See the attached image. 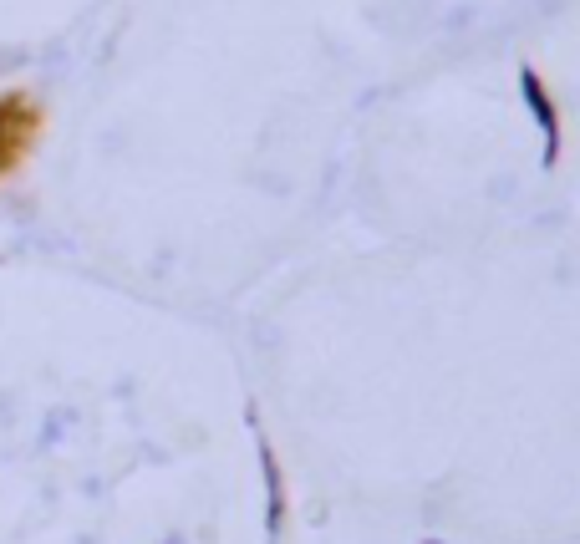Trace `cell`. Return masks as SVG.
<instances>
[{
	"mask_svg": "<svg viewBox=\"0 0 580 544\" xmlns=\"http://www.w3.org/2000/svg\"><path fill=\"white\" fill-rule=\"evenodd\" d=\"M41 128H46V112L26 87L0 92V189L31 169V158L41 148Z\"/></svg>",
	"mask_w": 580,
	"mask_h": 544,
	"instance_id": "cell-1",
	"label": "cell"
}]
</instances>
